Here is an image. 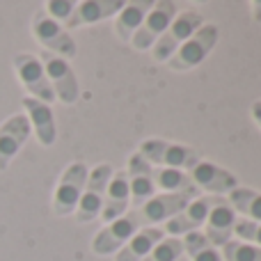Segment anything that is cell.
I'll return each instance as SVG.
<instances>
[{
	"instance_id": "cell-1",
	"label": "cell",
	"mask_w": 261,
	"mask_h": 261,
	"mask_svg": "<svg viewBox=\"0 0 261 261\" xmlns=\"http://www.w3.org/2000/svg\"><path fill=\"white\" fill-rule=\"evenodd\" d=\"M140 156L147 163L158 167H172V170L188 172L193 165H197L202 158L193 147L186 144H174L161 138H149L140 144Z\"/></svg>"
},
{
	"instance_id": "cell-2",
	"label": "cell",
	"mask_w": 261,
	"mask_h": 261,
	"mask_svg": "<svg viewBox=\"0 0 261 261\" xmlns=\"http://www.w3.org/2000/svg\"><path fill=\"white\" fill-rule=\"evenodd\" d=\"M199 28H202V14L199 12H193V9L179 12L174 16V21L170 23V28L161 35V39L151 46L153 60L156 62H167Z\"/></svg>"
},
{
	"instance_id": "cell-3",
	"label": "cell",
	"mask_w": 261,
	"mask_h": 261,
	"mask_svg": "<svg viewBox=\"0 0 261 261\" xmlns=\"http://www.w3.org/2000/svg\"><path fill=\"white\" fill-rule=\"evenodd\" d=\"M142 218H140V211L133 208V211H126L124 216H119L117 220L106 222V227L94 236L92 241V250L94 254H117V250H122L124 245L128 243V239L135 234V231L142 229Z\"/></svg>"
},
{
	"instance_id": "cell-4",
	"label": "cell",
	"mask_w": 261,
	"mask_h": 261,
	"mask_svg": "<svg viewBox=\"0 0 261 261\" xmlns=\"http://www.w3.org/2000/svg\"><path fill=\"white\" fill-rule=\"evenodd\" d=\"M87 176H90V167L85 163L76 161L62 172L58 181V188L53 193V213L55 216H71L76 211L78 202H81V195L85 190Z\"/></svg>"
},
{
	"instance_id": "cell-5",
	"label": "cell",
	"mask_w": 261,
	"mask_h": 261,
	"mask_svg": "<svg viewBox=\"0 0 261 261\" xmlns=\"http://www.w3.org/2000/svg\"><path fill=\"white\" fill-rule=\"evenodd\" d=\"M216 44H218V25H213V23L202 25L167 60V67L172 71H190V69H195L208 58V53L216 48Z\"/></svg>"
},
{
	"instance_id": "cell-6",
	"label": "cell",
	"mask_w": 261,
	"mask_h": 261,
	"mask_svg": "<svg viewBox=\"0 0 261 261\" xmlns=\"http://www.w3.org/2000/svg\"><path fill=\"white\" fill-rule=\"evenodd\" d=\"M32 35H35V39L39 41L46 53H53L64 60L76 58V41L64 30V25L53 21L46 12H35V16H32Z\"/></svg>"
},
{
	"instance_id": "cell-7",
	"label": "cell",
	"mask_w": 261,
	"mask_h": 261,
	"mask_svg": "<svg viewBox=\"0 0 261 261\" xmlns=\"http://www.w3.org/2000/svg\"><path fill=\"white\" fill-rule=\"evenodd\" d=\"M113 165L110 163H101L87 176L85 190L81 195V202L76 206V220L78 222H92L101 216V206H103V197H106V188L108 181L113 176Z\"/></svg>"
},
{
	"instance_id": "cell-8",
	"label": "cell",
	"mask_w": 261,
	"mask_h": 261,
	"mask_svg": "<svg viewBox=\"0 0 261 261\" xmlns=\"http://www.w3.org/2000/svg\"><path fill=\"white\" fill-rule=\"evenodd\" d=\"M14 71H16L18 81L21 85L25 87L28 96L37 101H44V103H53L55 101V92L50 87L48 78H46V71H44V64L37 55L32 53H18L14 58Z\"/></svg>"
},
{
	"instance_id": "cell-9",
	"label": "cell",
	"mask_w": 261,
	"mask_h": 261,
	"mask_svg": "<svg viewBox=\"0 0 261 261\" xmlns=\"http://www.w3.org/2000/svg\"><path fill=\"white\" fill-rule=\"evenodd\" d=\"M41 64H44L46 78H48L50 87L55 92V99H60L62 103L73 106L81 96V85H78V78L73 73V69L69 67V60L58 58L53 53H46L41 50Z\"/></svg>"
},
{
	"instance_id": "cell-10",
	"label": "cell",
	"mask_w": 261,
	"mask_h": 261,
	"mask_svg": "<svg viewBox=\"0 0 261 261\" xmlns=\"http://www.w3.org/2000/svg\"><path fill=\"white\" fill-rule=\"evenodd\" d=\"M179 14L176 9V3H170V0H161V3L153 5V9L144 16L142 25L135 30V35L130 37V44H133L135 50H149L161 35L170 28V23L174 21V16Z\"/></svg>"
},
{
	"instance_id": "cell-11",
	"label": "cell",
	"mask_w": 261,
	"mask_h": 261,
	"mask_svg": "<svg viewBox=\"0 0 261 261\" xmlns=\"http://www.w3.org/2000/svg\"><path fill=\"white\" fill-rule=\"evenodd\" d=\"M195 195H199V190L188 188L184 193H161L156 197H151L147 204L138 208L140 218H142V225L144 227H158L161 222H167L170 218H174L176 213L184 211V206L195 199Z\"/></svg>"
},
{
	"instance_id": "cell-12",
	"label": "cell",
	"mask_w": 261,
	"mask_h": 261,
	"mask_svg": "<svg viewBox=\"0 0 261 261\" xmlns=\"http://www.w3.org/2000/svg\"><path fill=\"white\" fill-rule=\"evenodd\" d=\"M188 176L195 188L211 193V197H222V195H229L234 188H239V181L229 170L213 165L208 161H199L197 165H193L188 170Z\"/></svg>"
},
{
	"instance_id": "cell-13",
	"label": "cell",
	"mask_w": 261,
	"mask_h": 261,
	"mask_svg": "<svg viewBox=\"0 0 261 261\" xmlns=\"http://www.w3.org/2000/svg\"><path fill=\"white\" fill-rule=\"evenodd\" d=\"M32 128L25 115L16 113L9 115L3 124H0V172H5L9 167V163L16 158V153L23 149V144L28 142Z\"/></svg>"
},
{
	"instance_id": "cell-14",
	"label": "cell",
	"mask_w": 261,
	"mask_h": 261,
	"mask_svg": "<svg viewBox=\"0 0 261 261\" xmlns=\"http://www.w3.org/2000/svg\"><path fill=\"white\" fill-rule=\"evenodd\" d=\"M211 204H213L211 195H204V197L190 199V202L184 206V211L176 213L174 218H170V220L165 222V227H163L165 236L181 239V236L193 234V231H197L199 227H204L208 211H211Z\"/></svg>"
},
{
	"instance_id": "cell-15",
	"label": "cell",
	"mask_w": 261,
	"mask_h": 261,
	"mask_svg": "<svg viewBox=\"0 0 261 261\" xmlns=\"http://www.w3.org/2000/svg\"><path fill=\"white\" fill-rule=\"evenodd\" d=\"M126 176H128V193H130V204H133V208H140L151 197H156L153 165L144 161V158L140 156V151H135L133 156L128 158Z\"/></svg>"
},
{
	"instance_id": "cell-16",
	"label": "cell",
	"mask_w": 261,
	"mask_h": 261,
	"mask_svg": "<svg viewBox=\"0 0 261 261\" xmlns=\"http://www.w3.org/2000/svg\"><path fill=\"white\" fill-rule=\"evenodd\" d=\"M234 225H236V211L227 202V197H213L211 211H208L206 222H204V236L211 241V245L222 248L234 236Z\"/></svg>"
},
{
	"instance_id": "cell-17",
	"label": "cell",
	"mask_w": 261,
	"mask_h": 261,
	"mask_svg": "<svg viewBox=\"0 0 261 261\" xmlns=\"http://www.w3.org/2000/svg\"><path fill=\"white\" fill-rule=\"evenodd\" d=\"M23 108H25V117L30 122V128L35 130L37 140L41 147H53L55 138H58V128H55V115L53 108L44 101H37L32 96H23Z\"/></svg>"
},
{
	"instance_id": "cell-18",
	"label": "cell",
	"mask_w": 261,
	"mask_h": 261,
	"mask_svg": "<svg viewBox=\"0 0 261 261\" xmlns=\"http://www.w3.org/2000/svg\"><path fill=\"white\" fill-rule=\"evenodd\" d=\"M130 204V193H128V176L126 170L113 172L108 181V188H106V197H103V206H101V220L113 222L119 216L128 211Z\"/></svg>"
},
{
	"instance_id": "cell-19",
	"label": "cell",
	"mask_w": 261,
	"mask_h": 261,
	"mask_svg": "<svg viewBox=\"0 0 261 261\" xmlns=\"http://www.w3.org/2000/svg\"><path fill=\"white\" fill-rule=\"evenodd\" d=\"M122 7H124V0H85V3H76L71 18L64 23V30L90 25V23L117 16L122 12Z\"/></svg>"
},
{
	"instance_id": "cell-20",
	"label": "cell",
	"mask_w": 261,
	"mask_h": 261,
	"mask_svg": "<svg viewBox=\"0 0 261 261\" xmlns=\"http://www.w3.org/2000/svg\"><path fill=\"white\" fill-rule=\"evenodd\" d=\"M163 239H165L163 227H142L140 231H135L130 236L128 243L122 250H117L115 261H142Z\"/></svg>"
},
{
	"instance_id": "cell-21",
	"label": "cell",
	"mask_w": 261,
	"mask_h": 261,
	"mask_svg": "<svg viewBox=\"0 0 261 261\" xmlns=\"http://www.w3.org/2000/svg\"><path fill=\"white\" fill-rule=\"evenodd\" d=\"M151 0H138V3H124L122 12L115 16V35L122 41H130V37L135 35L140 25H142L144 16L153 9Z\"/></svg>"
},
{
	"instance_id": "cell-22",
	"label": "cell",
	"mask_w": 261,
	"mask_h": 261,
	"mask_svg": "<svg viewBox=\"0 0 261 261\" xmlns=\"http://www.w3.org/2000/svg\"><path fill=\"white\" fill-rule=\"evenodd\" d=\"M227 202L231 204L236 213L245 218V220L252 222H261V193L252 188H234L227 197Z\"/></svg>"
},
{
	"instance_id": "cell-23",
	"label": "cell",
	"mask_w": 261,
	"mask_h": 261,
	"mask_svg": "<svg viewBox=\"0 0 261 261\" xmlns=\"http://www.w3.org/2000/svg\"><path fill=\"white\" fill-rule=\"evenodd\" d=\"M181 241H184V254L190 261H222L218 248L211 245V241L204 234H199V231L186 234Z\"/></svg>"
},
{
	"instance_id": "cell-24",
	"label": "cell",
	"mask_w": 261,
	"mask_h": 261,
	"mask_svg": "<svg viewBox=\"0 0 261 261\" xmlns=\"http://www.w3.org/2000/svg\"><path fill=\"white\" fill-rule=\"evenodd\" d=\"M153 184L161 193H184V190L193 188L188 172L172 170V167H153Z\"/></svg>"
},
{
	"instance_id": "cell-25",
	"label": "cell",
	"mask_w": 261,
	"mask_h": 261,
	"mask_svg": "<svg viewBox=\"0 0 261 261\" xmlns=\"http://www.w3.org/2000/svg\"><path fill=\"white\" fill-rule=\"evenodd\" d=\"M222 261H261V248L243 243V241H229L222 245Z\"/></svg>"
},
{
	"instance_id": "cell-26",
	"label": "cell",
	"mask_w": 261,
	"mask_h": 261,
	"mask_svg": "<svg viewBox=\"0 0 261 261\" xmlns=\"http://www.w3.org/2000/svg\"><path fill=\"white\" fill-rule=\"evenodd\" d=\"M181 254H184V241L174 239V236H165L142 261H176Z\"/></svg>"
},
{
	"instance_id": "cell-27",
	"label": "cell",
	"mask_w": 261,
	"mask_h": 261,
	"mask_svg": "<svg viewBox=\"0 0 261 261\" xmlns=\"http://www.w3.org/2000/svg\"><path fill=\"white\" fill-rule=\"evenodd\" d=\"M234 234L239 236L243 243L261 248V222H252V220L241 218V220H236V225H234Z\"/></svg>"
},
{
	"instance_id": "cell-28",
	"label": "cell",
	"mask_w": 261,
	"mask_h": 261,
	"mask_svg": "<svg viewBox=\"0 0 261 261\" xmlns=\"http://www.w3.org/2000/svg\"><path fill=\"white\" fill-rule=\"evenodd\" d=\"M73 9H76L73 0H48V3H46V14H48L53 21H58L60 25L71 18Z\"/></svg>"
},
{
	"instance_id": "cell-29",
	"label": "cell",
	"mask_w": 261,
	"mask_h": 261,
	"mask_svg": "<svg viewBox=\"0 0 261 261\" xmlns=\"http://www.w3.org/2000/svg\"><path fill=\"white\" fill-rule=\"evenodd\" d=\"M252 119L257 122V126L261 128V99L252 103Z\"/></svg>"
},
{
	"instance_id": "cell-30",
	"label": "cell",
	"mask_w": 261,
	"mask_h": 261,
	"mask_svg": "<svg viewBox=\"0 0 261 261\" xmlns=\"http://www.w3.org/2000/svg\"><path fill=\"white\" fill-rule=\"evenodd\" d=\"M252 16H254V21H261V0H254L252 3Z\"/></svg>"
}]
</instances>
